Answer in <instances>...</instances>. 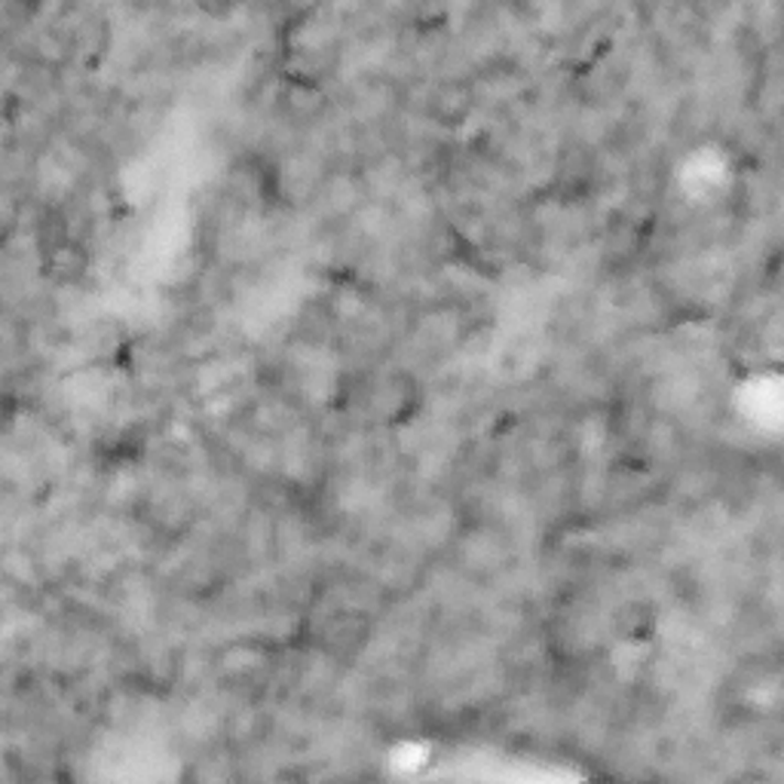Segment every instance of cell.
I'll return each instance as SVG.
<instances>
[{
	"label": "cell",
	"mask_w": 784,
	"mask_h": 784,
	"mask_svg": "<svg viewBox=\"0 0 784 784\" xmlns=\"http://www.w3.org/2000/svg\"><path fill=\"white\" fill-rule=\"evenodd\" d=\"M472 101H475V96H472L466 80H444L439 89L432 93V98H429V108H432V117H436V120L457 126L469 117Z\"/></svg>",
	"instance_id": "6da1fadb"
}]
</instances>
